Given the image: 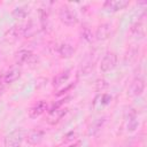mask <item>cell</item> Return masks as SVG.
I'll list each match as a JSON object with an SVG mask.
<instances>
[{
  "label": "cell",
  "instance_id": "1",
  "mask_svg": "<svg viewBox=\"0 0 147 147\" xmlns=\"http://www.w3.org/2000/svg\"><path fill=\"white\" fill-rule=\"evenodd\" d=\"M25 137V131L23 129H16L11 131L9 134L6 136L3 144L5 147H20L22 141L24 140Z\"/></svg>",
  "mask_w": 147,
  "mask_h": 147
},
{
  "label": "cell",
  "instance_id": "2",
  "mask_svg": "<svg viewBox=\"0 0 147 147\" xmlns=\"http://www.w3.org/2000/svg\"><path fill=\"white\" fill-rule=\"evenodd\" d=\"M59 17L61 20V22L68 26H72L75 25L77 22H78V18H77V15L69 8L67 7H62L60 9V13H59Z\"/></svg>",
  "mask_w": 147,
  "mask_h": 147
},
{
  "label": "cell",
  "instance_id": "3",
  "mask_svg": "<svg viewBox=\"0 0 147 147\" xmlns=\"http://www.w3.org/2000/svg\"><path fill=\"white\" fill-rule=\"evenodd\" d=\"M117 64V56L115 53H107L100 63V69L102 72H107L113 70Z\"/></svg>",
  "mask_w": 147,
  "mask_h": 147
},
{
  "label": "cell",
  "instance_id": "4",
  "mask_svg": "<svg viewBox=\"0 0 147 147\" xmlns=\"http://www.w3.org/2000/svg\"><path fill=\"white\" fill-rule=\"evenodd\" d=\"M129 6L127 0H108L103 3V8L108 11H117Z\"/></svg>",
  "mask_w": 147,
  "mask_h": 147
},
{
  "label": "cell",
  "instance_id": "5",
  "mask_svg": "<svg viewBox=\"0 0 147 147\" xmlns=\"http://www.w3.org/2000/svg\"><path fill=\"white\" fill-rule=\"evenodd\" d=\"M16 60H17V62L23 63V64L33 63L36 61V56H34V54L32 52H30L28 49H23V51H20L16 54Z\"/></svg>",
  "mask_w": 147,
  "mask_h": 147
},
{
  "label": "cell",
  "instance_id": "6",
  "mask_svg": "<svg viewBox=\"0 0 147 147\" xmlns=\"http://www.w3.org/2000/svg\"><path fill=\"white\" fill-rule=\"evenodd\" d=\"M144 90H145V80L142 78L138 77L132 82L131 87H130V93L134 96H139L142 94Z\"/></svg>",
  "mask_w": 147,
  "mask_h": 147
},
{
  "label": "cell",
  "instance_id": "7",
  "mask_svg": "<svg viewBox=\"0 0 147 147\" xmlns=\"http://www.w3.org/2000/svg\"><path fill=\"white\" fill-rule=\"evenodd\" d=\"M47 109V103L45 101H38L30 110H29V116L31 118H37L40 115H42L45 113V110Z\"/></svg>",
  "mask_w": 147,
  "mask_h": 147
},
{
  "label": "cell",
  "instance_id": "8",
  "mask_svg": "<svg viewBox=\"0 0 147 147\" xmlns=\"http://www.w3.org/2000/svg\"><path fill=\"white\" fill-rule=\"evenodd\" d=\"M67 113H68L67 108H57V109L51 110V113L48 115V123H51V124L57 123Z\"/></svg>",
  "mask_w": 147,
  "mask_h": 147
},
{
  "label": "cell",
  "instance_id": "9",
  "mask_svg": "<svg viewBox=\"0 0 147 147\" xmlns=\"http://www.w3.org/2000/svg\"><path fill=\"white\" fill-rule=\"evenodd\" d=\"M111 32V26L109 24H101L95 32V38L98 40H105L110 36Z\"/></svg>",
  "mask_w": 147,
  "mask_h": 147
},
{
  "label": "cell",
  "instance_id": "10",
  "mask_svg": "<svg viewBox=\"0 0 147 147\" xmlns=\"http://www.w3.org/2000/svg\"><path fill=\"white\" fill-rule=\"evenodd\" d=\"M21 76V70L18 68H13L9 71H7V74L5 75V83L6 84H11L15 80H17Z\"/></svg>",
  "mask_w": 147,
  "mask_h": 147
},
{
  "label": "cell",
  "instance_id": "11",
  "mask_svg": "<svg viewBox=\"0 0 147 147\" xmlns=\"http://www.w3.org/2000/svg\"><path fill=\"white\" fill-rule=\"evenodd\" d=\"M44 134H45V133H44L42 130H34V131H32V132L29 133V136H28V141H29L30 144H32V145H37V144H39V142L42 140Z\"/></svg>",
  "mask_w": 147,
  "mask_h": 147
},
{
  "label": "cell",
  "instance_id": "12",
  "mask_svg": "<svg viewBox=\"0 0 147 147\" xmlns=\"http://www.w3.org/2000/svg\"><path fill=\"white\" fill-rule=\"evenodd\" d=\"M57 52H59V54L62 56V57H70L72 54H74V52H75V48L70 45V44H61L60 46H59V49H57Z\"/></svg>",
  "mask_w": 147,
  "mask_h": 147
},
{
  "label": "cell",
  "instance_id": "13",
  "mask_svg": "<svg viewBox=\"0 0 147 147\" xmlns=\"http://www.w3.org/2000/svg\"><path fill=\"white\" fill-rule=\"evenodd\" d=\"M30 14V8L28 6H20L13 10V16L16 18H25Z\"/></svg>",
  "mask_w": 147,
  "mask_h": 147
},
{
  "label": "cell",
  "instance_id": "14",
  "mask_svg": "<svg viewBox=\"0 0 147 147\" xmlns=\"http://www.w3.org/2000/svg\"><path fill=\"white\" fill-rule=\"evenodd\" d=\"M68 78H69V71H68V70H67V71H63V72H61V74H59V75H56V76L54 77V79H53V85H54V86H59V85L63 84L64 82H67Z\"/></svg>",
  "mask_w": 147,
  "mask_h": 147
},
{
  "label": "cell",
  "instance_id": "15",
  "mask_svg": "<svg viewBox=\"0 0 147 147\" xmlns=\"http://www.w3.org/2000/svg\"><path fill=\"white\" fill-rule=\"evenodd\" d=\"M131 33H132V36L133 37H136V38H138V39H140V38H142L144 37V28H142V24L141 23H136L134 25H132V28H131Z\"/></svg>",
  "mask_w": 147,
  "mask_h": 147
},
{
  "label": "cell",
  "instance_id": "16",
  "mask_svg": "<svg viewBox=\"0 0 147 147\" xmlns=\"http://www.w3.org/2000/svg\"><path fill=\"white\" fill-rule=\"evenodd\" d=\"M137 127H138V121H137L136 114L131 113L129 115V118H127V130L129 131H134Z\"/></svg>",
  "mask_w": 147,
  "mask_h": 147
},
{
  "label": "cell",
  "instance_id": "17",
  "mask_svg": "<svg viewBox=\"0 0 147 147\" xmlns=\"http://www.w3.org/2000/svg\"><path fill=\"white\" fill-rule=\"evenodd\" d=\"M103 123H105V117L98 118V119L92 124V126H91V129H90V134H95L96 132H99L100 129L102 127Z\"/></svg>",
  "mask_w": 147,
  "mask_h": 147
},
{
  "label": "cell",
  "instance_id": "18",
  "mask_svg": "<svg viewBox=\"0 0 147 147\" xmlns=\"http://www.w3.org/2000/svg\"><path fill=\"white\" fill-rule=\"evenodd\" d=\"M80 34H82V38L85 40V41H92L93 40V34H92V31L88 29V28H83V30H82V32H80Z\"/></svg>",
  "mask_w": 147,
  "mask_h": 147
}]
</instances>
